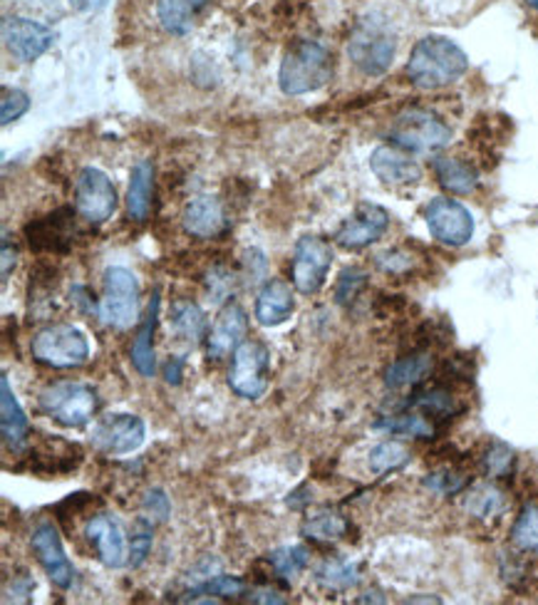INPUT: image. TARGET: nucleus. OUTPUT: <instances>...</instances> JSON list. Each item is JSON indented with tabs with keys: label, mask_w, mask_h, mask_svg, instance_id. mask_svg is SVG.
Returning a JSON list of instances; mask_svg holds the SVG:
<instances>
[{
	"label": "nucleus",
	"mask_w": 538,
	"mask_h": 605,
	"mask_svg": "<svg viewBox=\"0 0 538 605\" xmlns=\"http://www.w3.org/2000/svg\"><path fill=\"white\" fill-rule=\"evenodd\" d=\"M469 70V57L454 41L442 35H427L413 47L407 63L409 82L419 90H442L454 85Z\"/></svg>",
	"instance_id": "1"
},
{
	"label": "nucleus",
	"mask_w": 538,
	"mask_h": 605,
	"mask_svg": "<svg viewBox=\"0 0 538 605\" xmlns=\"http://www.w3.org/2000/svg\"><path fill=\"white\" fill-rule=\"evenodd\" d=\"M332 73H336V57L328 47L318 41L300 37V41L290 43L283 55L278 85L283 95L288 97L308 95L326 87L332 80Z\"/></svg>",
	"instance_id": "2"
},
{
	"label": "nucleus",
	"mask_w": 538,
	"mask_h": 605,
	"mask_svg": "<svg viewBox=\"0 0 538 605\" xmlns=\"http://www.w3.org/2000/svg\"><path fill=\"white\" fill-rule=\"evenodd\" d=\"M397 53V33L385 15L370 13L360 18L348 41L352 65L367 77H380L389 70Z\"/></svg>",
	"instance_id": "3"
},
{
	"label": "nucleus",
	"mask_w": 538,
	"mask_h": 605,
	"mask_svg": "<svg viewBox=\"0 0 538 605\" xmlns=\"http://www.w3.org/2000/svg\"><path fill=\"white\" fill-rule=\"evenodd\" d=\"M389 140L409 154H437L452 140V127L425 107H407L389 127Z\"/></svg>",
	"instance_id": "4"
},
{
	"label": "nucleus",
	"mask_w": 538,
	"mask_h": 605,
	"mask_svg": "<svg viewBox=\"0 0 538 605\" xmlns=\"http://www.w3.org/2000/svg\"><path fill=\"white\" fill-rule=\"evenodd\" d=\"M102 298L97 302V316L105 326L132 328L140 320V283L130 268L112 266L105 271Z\"/></svg>",
	"instance_id": "5"
},
{
	"label": "nucleus",
	"mask_w": 538,
	"mask_h": 605,
	"mask_svg": "<svg viewBox=\"0 0 538 605\" xmlns=\"http://www.w3.org/2000/svg\"><path fill=\"white\" fill-rule=\"evenodd\" d=\"M37 403H41L47 417H53L63 427H83L100 409V397L90 385L83 383L47 385L37 397Z\"/></svg>",
	"instance_id": "6"
},
{
	"label": "nucleus",
	"mask_w": 538,
	"mask_h": 605,
	"mask_svg": "<svg viewBox=\"0 0 538 605\" xmlns=\"http://www.w3.org/2000/svg\"><path fill=\"white\" fill-rule=\"evenodd\" d=\"M33 358L45 367H80L90 358V343L73 326H47L33 338Z\"/></svg>",
	"instance_id": "7"
},
{
	"label": "nucleus",
	"mask_w": 538,
	"mask_h": 605,
	"mask_svg": "<svg viewBox=\"0 0 538 605\" xmlns=\"http://www.w3.org/2000/svg\"><path fill=\"white\" fill-rule=\"evenodd\" d=\"M271 353L261 340H243L229 370V387L243 399H259L268 389Z\"/></svg>",
	"instance_id": "8"
},
{
	"label": "nucleus",
	"mask_w": 538,
	"mask_h": 605,
	"mask_svg": "<svg viewBox=\"0 0 538 605\" xmlns=\"http://www.w3.org/2000/svg\"><path fill=\"white\" fill-rule=\"evenodd\" d=\"M332 266V246L320 237H303L296 243L290 263L293 288L303 296H316L326 286L328 271Z\"/></svg>",
	"instance_id": "9"
},
{
	"label": "nucleus",
	"mask_w": 538,
	"mask_h": 605,
	"mask_svg": "<svg viewBox=\"0 0 538 605\" xmlns=\"http://www.w3.org/2000/svg\"><path fill=\"white\" fill-rule=\"evenodd\" d=\"M75 209L87 223L100 227L112 219L117 209V191L105 172L85 167L75 179Z\"/></svg>",
	"instance_id": "10"
},
{
	"label": "nucleus",
	"mask_w": 538,
	"mask_h": 605,
	"mask_svg": "<svg viewBox=\"0 0 538 605\" xmlns=\"http://www.w3.org/2000/svg\"><path fill=\"white\" fill-rule=\"evenodd\" d=\"M425 221L432 237L444 246L459 249L474 237V219L466 207L454 199H432L425 209Z\"/></svg>",
	"instance_id": "11"
},
{
	"label": "nucleus",
	"mask_w": 538,
	"mask_h": 605,
	"mask_svg": "<svg viewBox=\"0 0 538 605\" xmlns=\"http://www.w3.org/2000/svg\"><path fill=\"white\" fill-rule=\"evenodd\" d=\"M3 43H6V51L11 53L15 61L33 63L51 51L55 43V35L51 28L37 21H31V18L8 15L3 21Z\"/></svg>",
	"instance_id": "12"
},
{
	"label": "nucleus",
	"mask_w": 538,
	"mask_h": 605,
	"mask_svg": "<svg viewBox=\"0 0 538 605\" xmlns=\"http://www.w3.org/2000/svg\"><path fill=\"white\" fill-rule=\"evenodd\" d=\"M146 427L136 415H107L92 429V447L105 454H130L144 442Z\"/></svg>",
	"instance_id": "13"
},
{
	"label": "nucleus",
	"mask_w": 538,
	"mask_h": 605,
	"mask_svg": "<svg viewBox=\"0 0 538 605\" xmlns=\"http://www.w3.org/2000/svg\"><path fill=\"white\" fill-rule=\"evenodd\" d=\"M389 227V213L377 207V204H360L350 219L338 229L336 241L338 246L348 249V251H360L367 249L370 243L380 241V237L387 231Z\"/></svg>",
	"instance_id": "14"
},
{
	"label": "nucleus",
	"mask_w": 538,
	"mask_h": 605,
	"mask_svg": "<svg viewBox=\"0 0 538 605\" xmlns=\"http://www.w3.org/2000/svg\"><path fill=\"white\" fill-rule=\"evenodd\" d=\"M75 221L70 209H61L25 227L28 246L37 253H65L73 246Z\"/></svg>",
	"instance_id": "15"
},
{
	"label": "nucleus",
	"mask_w": 538,
	"mask_h": 605,
	"mask_svg": "<svg viewBox=\"0 0 538 605\" xmlns=\"http://www.w3.org/2000/svg\"><path fill=\"white\" fill-rule=\"evenodd\" d=\"M33 551L37 556V561H41V565L47 573V579H51L57 588L67 591L75 581V569L70 559L65 556V549H63V541L61 536H57L55 526L53 524H41L37 529L33 531Z\"/></svg>",
	"instance_id": "16"
},
{
	"label": "nucleus",
	"mask_w": 538,
	"mask_h": 605,
	"mask_svg": "<svg viewBox=\"0 0 538 605\" xmlns=\"http://www.w3.org/2000/svg\"><path fill=\"white\" fill-rule=\"evenodd\" d=\"M249 333V318L246 310L237 302H229L221 310L217 323L207 336V355L211 360H223L229 353H237V348L246 340Z\"/></svg>",
	"instance_id": "17"
},
{
	"label": "nucleus",
	"mask_w": 538,
	"mask_h": 605,
	"mask_svg": "<svg viewBox=\"0 0 538 605\" xmlns=\"http://www.w3.org/2000/svg\"><path fill=\"white\" fill-rule=\"evenodd\" d=\"M370 167L385 187H413L422 179V169L413 160V154L399 150V146H377L373 157H370Z\"/></svg>",
	"instance_id": "18"
},
{
	"label": "nucleus",
	"mask_w": 538,
	"mask_h": 605,
	"mask_svg": "<svg viewBox=\"0 0 538 605\" xmlns=\"http://www.w3.org/2000/svg\"><path fill=\"white\" fill-rule=\"evenodd\" d=\"M87 541L95 546L107 569H120L127 563V541L120 521L110 514H97L85 526Z\"/></svg>",
	"instance_id": "19"
},
{
	"label": "nucleus",
	"mask_w": 538,
	"mask_h": 605,
	"mask_svg": "<svg viewBox=\"0 0 538 605\" xmlns=\"http://www.w3.org/2000/svg\"><path fill=\"white\" fill-rule=\"evenodd\" d=\"M0 432H3V444L11 452H23L31 442V419L25 417L21 403H18L8 377H0Z\"/></svg>",
	"instance_id": "20"
},
{
	"label": "nucleus",
	"mask_w": 538,
	"mask_h": 605,
	"mask_svg": "<svg viewBox=\"0 0 538 605\" xmlns=\"http://www.w3.org/2000/svg\"><path fill=\"white\" fill-rule=\"evenodd\" d=\"M182 227L194 239H217L227 229V213L219 199L197 197L184 207Z\"/></svg>",
	"instance_id": "21"
},
{
	"label": "nucleus",
	"mask_w": 538,
	"mask_h": 605,
	"mask_svg": "<svg viewBox=\"0 0 538 605\" xmlns=\"http://www.w3.org/2000/svg\"><path fill=\"white\" fill-rule=\"evenodd\" d=\"M28 447H31V442H28ZM80 460V447L65 442L61 437H45L41 444L31 447V470L43 474L73 472Z\"/></svg>",
	"instance_id": "22"
},
{
	"label": "nucleus",
	"mask_w": 538,
	"mask_h": 605,
	"mask_svg": "<svg viewBox=\"0 0 538 605\" xmlns=\"http://www.w3.org/2000/svg\"><path fill=\"white\" fill-rule=\"evenodd\" d=\"M296 310V300H293V290L286 280L271 278L263 283L256 298V318L261 326L276 328L293 316Z\"/></svg>",
	"instance_id": "23"
},
{
	"label": "nucleus",
	"mask_w": 538,
	"mask_h": 605,
	"mask_svg": "<svg viewBox=\"0 0 538 605\" xmlns=\"http://www.w3.org/2000/svg\"><path fill=\"white\" fill-rule=\"evenodd\" d=\"M409 407L419 409V413L427 415L432 422H449V419H454L464 409V405L459 403V397H454V393H449L442 385L415 387Z\"/></svg>",
	"instance_id": "24"
},
{
	"label": "nucleus",
	"mask_w": 538,
	"mask_h": 605,
	"mask_svg": "<svg viewBox=\"0 0 538 605\" xmlns=\"http://www.w3.org/2000/svg\"><path fill=\"white\" fill-rule=\"evenodd\" d=\"M160 290H154L150 310H146L144 323L136 330V338L132 343V365L142 377H154L156 373V358H154V328L156 318H160Z\"/></svg>",
	"instance_id": "25"
},
{
	"label": "nucleus",
	"mask_w": 538,
	"mask_h": 605,
	"mask_svg": "<svg viewBox=\"0 0 538 605\" xmlns=\"http://www.w3.org/2000/svg\"><path fill=\"white\" fill-rule=\"evenodd\" d=\"M152 191H154V164L150 160L136 162L130 174V189H127V213H130L132 221L142 223L150 219Z\"/></svg>",
	"instance_id": "26"
},
{
	"label": "nucleus",
	"mask_w": 538,
	"mask_h": 605,
	"mask_svg": "<svg viewBox=\"0 0 538 605\" xmlns=\"http://www.w3.org/2000/svg\"><path fill=\"white\" fill-rule=\"evenodd\" d=\"M435 177L449 194H472L479 187V172L472 162L462 157H435Z\"/></svg>",
	"instance_id": "27"
},
{
	"label": "nucleus",
	"mask_w": 538,
	"mask_h": 605,
	"mask_svg": "<svg viewBox=\"0 0 538 605\" xmlns=\"http://www.w3.org/2000/svg\"><path fill=\"white\" fill-rule=\"evenodd\" d=\"M435 360L429 353H409L405 358L395 360L385 373V385L389 389H405V387H419L425 385V380L432 375Z\"/></svg>",
	"instance_id": "28"
},
{
	"label": "nucleus",
	"mask_w": 538,
	"mask_h": 605,
	"mask_svg": "<svg viewBox=\"0 0 538 605\" xmlns=\"http://www.w3.org/2000/svg\"><path fill=\"white\" fill-rule=\"evenodd\" d=\"M300 531L306 539H312V541H338L342 536H348L350 521L338 509L322 506V509H316L306 516Z\"/></svg>",
	"instance_id": "29"
},
{
	"label": "nucleus",
	"mask_w": 538,
	"mask_h": 605,
	"mask_svg": "<svg viewBox=\"0 0 538 605\" xmlns=\"http://www.w3.org/2000/svg\"><path fill=\"white\" fill-rule=\"evenodd\" d=\"M464 509L474 516V519L492 521L498 519L506 512V496L494 484H476L464 496Z\"/></svg>",
	"instance_id": "30"
},
{
	"label": "nucleus",
	"mask_w": 538,
	"mask_h": 605,
	"mask_svg": "<svg viewBox=\"0 0 538 605\" xmlns=\"http://www.w3.org/2000/svg\"><path fill=\"white\" fill-rule=\"evenodd\" d=\"M375 427L385 429L389 435L415 437V439H429L437 432V422H432L427 415H422L419 409H413V407H409V413L383 417Z\"/></svg>",
	"instance_id": "31"
},
{
	"label": "nucleus",
	"mask_w": 538,
	"mask_h": 605,
	"mask_svg": "<svg viewBox=\"0 0 538 605\" xmlns=\"http://www.w3.org/2000/svg\"><path fill=\"white\" fill-rule=\"evenodd\" d=\"M172 328L174 333L182 340H187V343H199L204 328H207L204 310L194 300H176L172 306Z\"/></svg>",
	"instance_id": "32"
},
{
	"label": "nucleus",
	"mask_w": 538,
	"mask_h": 605,
	"mask_svg": "<svg viewBox=\"0 0 538 605\" xmlns=\"http://www.w3.org/2000/svg\"><path fill=\"white\" fill-rule=\"evenodd\" d=\"M156 18L169 35L184 37L194 31V18L197 11L184 0H156Z\"/></svg>",
	"instance_id": "33"
},
{
	"label": "nucleus",
	"mask_w": 538,
	"mask_h": 605,
	"mask_svg": "<svg viewBox=\"0 0 538 605\" xmlns=\"http://www.w3.org/2000/svg\"><path fill=\"white\" fill-rule=\"evenodd\" d=\"M308 561H310V551L306 546H283V549L268 553V563L273 573L286 583L296 581L298 575L308 569Z\"/></svg>",
	"instance_id": "34"
},
{
	"label": "nucleus",
	"mask_w": 538,
	"mask_h": 605,
	"mask_svg": "<svg viewBox=\"0 0 538 605\" xmlns=\"http://www.w3.org/2000/svg\"><path fill=\"white\" fill-rule=\"evenodd\" d=\"M316 579L330 591H348L360 581V569L345 559H326L318 565Z\"/></svg>",
	"instance_id": "35"
},
{
	"label": "nucleus",
	"mask_w": 538,
	"mask_h": 605,
	"mask_svg": "<svg viewBox=\"0 0 538 605\" xmlns=\"http://www.w3.org/2000/svg\"><path fill=\"white\" fill-rule=\"evenodd\" d=\"M405 464H409V449L399 442H380L367 454L370 472L377 476L403 470Z\"/></svg>",
	"instance_id": "36"
},
{
	"label": "nucleus",
	"mask_w": 538,
	"mask_h": 605,
	"mask_svg": "<svg viewBox=\"0 0 538 605\" xmlns=\"http://www.w3.org/2000/svg\"><path fill=\"white\" fill-rule=\"evenodd\" d=\"M249 593V583L239 579V575H213L207 583L197 585V588L187 591V598L184 601H197L199 595H217V598H241V595Z\"/></svg>",
	"instance_id": "37"
},
{
	"label": "nucleus",
	"mask_w": 538,
	"mask_h": 605,
	"mask_svg": "<svg viewBox=\"0 0 538 605\" xmlns=\"http://www.w3.org/2000/svg\"><path fill=\"white\" fill-rule=\"evenodd\" d=\"M512 543L518 551L538 556V506L528 504L518 514V519L512 529Z\"/></svg>",
	"instance_id": "38"
},
{
	"label": "nucleus",
	"mask_w": 538,
	"mask_h": 605,
	"mask_svg": "<svg viewBox=\"0 0 538 605\" xmlns=\"http://www.w3.org/2000/svg\"><path fill=\"white\" fill-rule=\"evenodd\" d=\"M516 466V454L514 449L504 442H492L482 454V470L492 480H506V476L514 474Z\"/></svg>",
	"instance_id": "39"
},
{
	"label": "nucleus",
	"mask_w": 538,
	"mask_h": 605,
	"mask_svg": "<svg viewBox=\"0 0 538 605\" xmlns=\"http://www.w3.org/2000/svg\"><path fill=\"white\" fill-rule=\"evenodd\" d=\"M425 484L429 486V490L437 492V494H444V496H452V494H459L466 490V474L454 470V466H442V470L432 472L425 480Z\"/></svg>",
	"instance_id": "40"
},
{
	"label": "nucleus",
	"mask_w": 538,
	"mask_h": 605,
	"mask_svg": "<svg viewBox=\"0 0 538 605\" xmlns=\"http://www.w3.org/2000/svg\"><path fill=\"white\" fill-rule=\"evenodd\" d=\"M367 286V273L363 268H345L340 273L336 286V300L340 306H350L352 300L360 298V293Z\"/></svg>",
	"instance_id": "41"
},
{
	"label": "nucleus",
	"mask_w": 538,
	"mask_h": 605,
	"mask_svg": "<svg viewBox=\"0 0 538 605\" xmlns=\"http://www.w3.org/2000/svg\"><path fill=\"white\" fill-rule=\"evenodd\" d=\"M31 110V97L18 87H3V100H0V122L11 124Z\"/></svg>",
	"instance_id": "42"
},
{
	"label": "nucleus",
	"mask_w": 538,
	"mask_h": 605,
	"mask_svg": "<svg viewBox=\"0 0 538 605\" xmlns=\"http://www.w3.org/2000/svg\"><path fill=\"white\" fill-rule=\"evenodd\" d=\"M152 551V524L140 519L132 529V539H130V565L132 569H140V565L146 561V556Z\"/></svg>",
	"instance_id": "43"
},
{
	"label": "nucleus",
	"mask_w": 538,
	"mask_h": 605,
	"mask_svg": "<svg viewBox=\"0 0 538 605\" xmlns=\"http://www.w3.org/2000/svg\"><path fill=\"white\" fill-rule=\"evenodd\" d=\"M375 263L380 268H383L385 273H405L413 268V256H409V253L405 251H399V249H393V251H385V253H380V256H375Z\"/></svg>",
	"instance_id": "44"
},
{
	"label": "nucleus",
	"mask_w": 538,
	"mask_h": 605,
	"mask_svg": "<svg viewBox=\"0 0 538 605\" xmlns=\"http://www.w3.org/2000/svg\"><path fill=\"white\" fill-rule=\"evenodd\" d=\"M144 512L150 514L152 521H166L169 519V499H166V494L162 490H152L144 494L142 499Z\"/></svg>",
	"instance_id": "45"
},
{
	"label": "nucleus",
	"mask_w": 538,
	"mask_h": 605,
	"mask_svg": "<svg viewBox=\"0 0 538 605\" xmlns=\"http://www.w3.org/2000/svg\"><path fill=\"white\" fill-rule=\"evenodd\" d=\"M15 263H18V251H15V246H11V241H8V237H6L3 239V280L11 278Z\"/></svg>",
	"instance_id": "46"
},
{
	"label": "nucleus",
	"mask_w": 538,
	"mask_h": 605,
	"mask_svg": "<svg viewBox=\"0 0 538 605\" xmlns=\"http://www.w3.org/2000/svg\"><path fill=\"white\" fill-rule=\"evenodd\" d=\"M249 601L251 603H273V605H281V603H286V598H283V595L278 591H273V588H261V591H253L249 595Z\"/></svg>",
	"instance_id": "47"
},
{
	"label": "nucleus",
	"mask_w": 538,
	"mask_h": 605,
	"mask_svg": "<svg viewBox=\"0 0 538 605\" xmlns=\"http://www.w3.org/2000/svg\"><path fill=\"white\" fill-rule=\"evenodd\" d=\"M107 3H110V0H70V6L75 8V11L85 13V15L100 13Z\"/></svg>",
	"instance_id": "48"
},
{
	"label": "nucleus",
	"mask_w": 538,
	"mask_h": 605,
	"mask_svg": "<svg viewBox=\"0 0 538 605\" xmlns=\"http://www.w3.org/2000/svg\"><path fill=\"white\" fill-rule=\"evenodd\" d=\"M182 370H184V358H172L169 365L164 370V377L169 385H179L182 383Z\"/></svg>",
	"instance_id": "49"
},
{
	"label": "nucleus",
	"mask_w": 538,
	"mask_h": 605,
	"mask_svg": "<svg viewBox=\"0 0 538 605\" xmlns=\"http://www.w3.org/2000/svg\"><path fill=\"white\" fill-rule=\"evenodd\" d=\"M184 3H187V6H191L194 8V11H201V8H207V3H209V0H184Z\"/></svg>",
	"instance_id": "50"
},
{
	"label": "nucleus",
	"mask_w": 538,
	"mask_h": 605,
	"mask_svg": "<svg viewBox=\"0 0 538 605\" xmlns=\"http://www.w3.org/2000/svg\"><path fill=\"white\" fill-rule=\"evenodd\" d=\"M526 3H528V6H531V8H534V11H538V0H526Z\"/></svg>",
	"instance_id": "51"
}]
</instances>
